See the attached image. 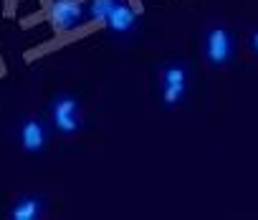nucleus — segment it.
Listing matches in <instances>:
<instances>
[{"mask_svg":"<svg viewBox=\"0 0 258 220\" xmlns=\"http://www.w3.org/2000/svg\"><path fill=\"white\" fill-rule=\"evenodd\" d=\"M84 18V3L81 0H51L46 3V21L53 28V33H69L74 31Z\"/></svg>","mask_w":258,"mask_h":220,"instance_id":"nucleus-4","label":"nucleus"},{"mask_svg":"<svg viewBox=\"0 0 258 220\" xmlns=\"http://www.w3.org/2000/svg\"><path fill=\"white\" fill-rule=\"evenodd\" d=\"M51 127L61 137H74L81 129V104L74 94H56L48 104Z\"/></svg>","mask_w":258,"mask_h":220,"instance_id":"nucleus-1","label":"nucleus"},{"mask_svg":"<svg viewBox=\"0 0 258 220\" xmlns=\"http://www.w3.org/2000/svg\"><path fill=\"white\" fill-rule=\"evenodd\" d=\"M46 212V200L38 192H26L21 195L11 210H8V220H38Z\"/></svg>","mask_w":258,"mask_h":220,"instance_id":"nucleus-6","label":"nucleus"},{"mask_svg":"<svg viewBox=\"0 0 258 220\" xmlns=\"http://www.w3.org/2000/svg\"><path fill=\"white\" fill-rule=\"evenodd\" d=\"M187 81H190V71L182 61H170L162 66L160 71V96L165 109H175L182 104L185 94H187Z\"/></svg>","mask_w":258,"mask_h":220,"instance_id":"nucleus-3","label":"nucleus"},{"mask_svg":"<svg viewBox=\"0 0 258 220\" xmlns=\"http://www.w3.org/2000/svg\"><path fill=\"white\" fill-rule=\"evenodd\" d=\"M203 56L213 68H225L235 56V36L225 26H210L203 38Z\"/></svg>","mask_w":258,"mask_h":220,"instance_id":"nucleus-2","label":"nucleus"},{"mask_svg":"<svg viewBox=\"0 0 258 220\" xmlns=\"http://www.w3.org/2000/svg\"><path fill=\"white\" fill-rule=\"evenodd\" d=\"M18 142L26 155H41L48 147V127L36 117H23L18 124Z\"/></svg>","mask_w":258,"mask_h":220,"instance_id":"nucleus-5","label":"nucleus"},{"mask_svg":"<svg viewBox=\"0 0 258 220\" xmlns=\"http://www.w3.org/2000/svg\"><path fill=\"white\" fill-rule=\"evenodd\" d=\"M248 48L258 56V31H250V36H248Z\"/></svg>","mask_w":258,"mask_h":220,"instance_id":"nucleus-9","label":"nucleus"},{"mask_svg":"<svg viewBox=\"0 0 258 220\" xmlns=\"http://www.w3.org/2000/svg\"><path fill=\"white\" fill-rule=\"evenodd\" d=\"M116 6V0H89V13H91V21L96 23H106L111 8Z\"/></svg>","mask_w":258,"mask_h":220,"instance_id":"nucleus-8","label":"nucleus"},{"mask_svg":"<svg viewBox=\"0 0 258 220\" xmlns=\"http://www.w3.org/2000/svg\"><path fill=\"white\" fill-rule=\"evenodd\" d=\"M114 36H129L135 31L137 26V11L129 8V3H124V0H116V6L111 8L106 23H104Z\"/></svg>","mask_w":258,"mask_h":220,"instance_id":"nucleus-7","label":"nucleus"}]
</instances>
